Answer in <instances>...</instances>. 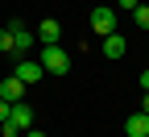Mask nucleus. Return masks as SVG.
<instances>
[{
  "label": "nucleus",
  "mask_w": 149,
  "mask_h": 137,
  "mask_svg": "<svg viewBox=\"0 0 149 137\" xmlns=\"http://www.w3.org/2000/svg\"><path fill=\"white\" fill-rule=\"evenodd\" d=\"M124 133H128V137H149V116H145V112H133V116L124 121Z\"/></svg>",
  "instance_id": "1a4fd4ad"
},
{
  "label": "nucleus",
  "mask_w": 149,
  "mask_h": 137,
  "mask_svg": "<svg viewBox=\"0 0 149 137\" xmlns=\"http://www.w3.org/2000/svg\"><path fill=\"white\" fill-rule=\"evenodd\" d=\"M137 4H141V0H116V8H124V13H133Z\"/></svg>",
  "instance_id": "f8f14e48"
},
{
  "label": "nucleus",
  "mask_w": 149,
  "mask_h": 137,
  "mask_svg": "<svg viewBox=\"0 0 149 137\" xmlns=\"http://www.w3.org/2000/svg\"><path fill=\"white\" fill-rule=\"evenodd\" d=\"M91 29H95L100 37L116 33V8H91Z\"/></svg>",
  "instance_id": "39448f33"
},
{
  "label": "nucleus",
  "mask_w": 149,
  "mask_h": 137,
  "mask_svg": "<svg viewBox=\"0 0 149 137\" xmlns=\"http://www.w3.org/2000/svg\"><path fill=\"white\" fill-rule=\"evenodd\" d=\"M0 54H13V33H8V25L0 29Z\"/></svg>",
  "instance_id": "9b49d317"
},
{
  "label": "nucleus",
  "mask_w": 149,
  "mask_h": 137,
  "mask_svg": "<svg viewBox=\"0 0 149 137\" xmlns=\"http://www.w3.org/2000/svg\"><path fill=\"white\" fill-rule=\"evenodd\" d=\"M42 67H46V75H66L70 71V54L62 46H42Z\"/></svg>",
  "instance_id": "f03ea898"
},
{
  "label": "nucleus",
  "mask_w": 149,
  "mask_h": 137,
  "mask_svg": "<svg viewBox=\"0 0 149 137\" xmlns=\"http://www.w3.org/2000/svg\"><path fill=\"white\" fill-rule=\"evenodd\" d=\"M133 21H137L141 29H149V4H137V8H133Z\"/></svg>",
  "instance_id": "9d476101"
},
{
  "label": "nucleus",
  "mask_w": 149,
  "mask_h": 137,
  "mask_svg": "<svg viewBox=\"0 0 149 137\" xmlns=\"http://www.w3.org/2000/svg\"><path fill=\"white\" fill-rule=\"evenodd\" d=\"M8 108H13L8 100H0V121H8Z\"/></svg>",
  "instance_id": "ddd939ff"
},
{
  "label": "nucleus",
  "mask_w": 149,
  "mask_h": 137,
  "mask_svg": "<svg viewBox=\"0 0 149 137\" xmlns=\"http://www.w3.org/2000/svg\"><path fill=\"white\" fill-rule=\"evenodd\" d=\"M8 33H13V54H17V58H25V54L37 46V33H29L21 21H13V25H8Z\"/></svg>",
  "instance_id": "7ed1b4c3"
},
{
  "label": "nucleus",
  "mask_w": 149,
  "mask_h": 137,
  "mask_svg": "<svg viewBox=\"0 0 149 137\" xmlns=\"http://www.w3.org/2000/svg\"><path fill=\"white\" fill-rule=\"evenodd\" d=\"M25 137H46V133H37V129H33V125H29V129H25Z\"/></svg>",
  "instance_id": "dca6fc26"
},
{
  "label": "nucleus",
  "mask_w": 149,
  "mask_h": 137,
  "mask_svg": "<svg viewBox=\"0 0 149 137\" xmlns=\"http://www.w3.org/2000/svg\"><path fill=\"white\" fill-rule=\"evenodd\" d=\"M141 87H145V91H149V71H141Z\"/></svg>",
  "instance_id": "2eb2a0df"
},
{
  "label": "nucleus",
  "mask_w": 149,
  "mask_h": 137,
  "mask_svg": "<svg viewBox=\"0 0 149 137\" xmlns=\"http://www.w3.org/2000/svg\"><path fill=\"white\" fill-rule=\"evenodd\" d=\"M58 37H62V25L54 21V17H46V21L37 25V42L42 46H58Z\"/></svg>",
  "instance_id": "0eeeda50"
},
{
  "label": "nucleus",
  "mask_w": 149,
  "mask_h": 137,
  "mask_svg": "<svg viewBox=\"0 0 149 137\" xmlns=\"http://www.w3.org/2000/svg\"><path fill=\"white\" fill-rule=\"evenodd\" d=\"M13 75H17V79H21L25 87H33V83H42V75H46V67H42V63H33V58L25 54L21 63H17V71H13Z\"/></svg>",
  "instance_id": "20e7f679"
},
{
  "label": "nucleus",
  "mask_w": 149,
  "mask_h": 137,
  "mask_svg": "<svg viewBox=\"0 0 149 137\" xmlns=\"http://www.w3.org/2000/svg\"><path fill=\"white\" fill-rule=\"evenodd\" d=\"M0 100H8V104H21V100H25V83L17 79V75L0 79Z\"/></svg>",
  "instance_id": "423d86ee"
},
{
  "label": "nucleus",
  "mask_w": 149,
  "mask_h": 137,
  "mask_svg": "<svg viewBox=\"0 0 149 137\" xmlns=\"http://www.w3.org/2000/svg\"><path fill=\"white\" fill-rule=\"evenodd\" d=\"M104 54H108V58H124V54H128V37H124V33H108V37H104Z\"/></svg>",
  "instance_id": "6e6552de"
},
{
  "label": "nucleus",
  "mask_w": 149,
  "mask_h": 137,
  "mask_svg": "<svg viewBox=\"0 0 149 137\" xmlns=\"http://www.w3.org/2000/svg\"><path fill=\"white\" fill-rule=\"evenodd\" d=\"M29 125H33V108L21 100V104L8 108V121H0V133H4V137H17V133H25Z\"/></svg>",
  "instance_id": "f257e3e1"
},
{
  "label": "nucleus",
  "mask_w": 149,
  "mask_h": 137,
  "mask_svg": "<svg viewBox=\"0 0 149 137\" xmlns=\"http://www.w3.org/2000/svg\"><path fill=\"white\" fill-rule=\"evenodd\" d=\"M141 112H145V116H149V91H145V96H141Z\"/></svg>",
  "instance_id": "4468645a"
}]
</instances>
